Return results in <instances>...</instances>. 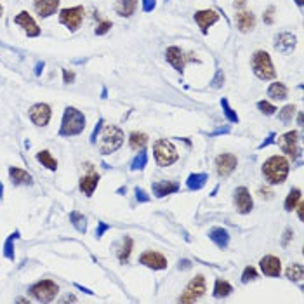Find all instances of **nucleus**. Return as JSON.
Here are the masks:
<instances>
[{
	"label": "nucleus",
	"instance_id": "nucleus-1",
	"mask_svg": "<svg viewBox=\"0 0 304 304\" xmlns=\"http://www.w3.org/2000/svg\"><path fill=\"white\" fill-rule=\"evenodd\" d=\"M290 163L282 155H273L263 163V176L269 184H282L287 179Z\"/></svg>",
	"mask_w": 304,
	"mask_h": 304
},
{
	"label": "nucleus",
	"instance_id": "nucleus-2",
	"mask_svg": "<svg viewBox=\"0 0 304 304\" xmlns=\"http://www.w3.org/2000/svg\"><path fill=\"white\" fill-rule=\"evenodd\" d=\"M85 129V117L80 109L68 106L65 109V115H63V122H61V129H59V136H78L80 132H84Z\"/></svg>",
	"mask_w": 304,
	"mask_h": 304
},
{
	"label": "nucleus",
	"instance_id": "nucleus-3",
	"mask_svg": "<svg viewBox=\"0 0 304 304\" xmlns=\"http://www.w3.org/2000/svg\"><path fill=\"white\" fill-rule=\"evenodd\" d=\"M122 143H124V132H122V129H118L117 125H106L101 134V138H99L97 148H99V151L103 155H109L113 153V151H117L122 146Z\"/></svg>",
	"mask_w": 304,
	"mask_h": 304
},
{
	"label": "nucleus",
	"instance_id": "nucleus-4",
	"mask_svg": "<svg viewBox=\"0 0 304 304\" xmlns=\"http://www.w3.org/2000/svg\"><path fill=\"white\" fill-rule=\"evenodd\" d=\"M153 153L155 160L160 167H169L179 158V153L176 150V146L169 141V139H157L153 143Z\"/></svg>",
	"mask_w": 304,
	"mask_h": 304
},
{
	"label": "nucleus",
	"instance_id": "nucleus-5",
	"mask_svg": "<svg viewBox=\"0 0 304 304\" xmlns=\"http://www.w3.org/2000/svg\"><path fill=\"white\" fill-rule=\"evenodd\" d=\"M252 70H254L255 77H259L261 80H271L276 75L271 57H269V54L266 51H257L252 56Z\"/></svg>",
	"mask_w": 304,
	"mask_h": 304
},
{
	"label": "nucleus",
	"instance_id": "nucleus-6",
	"mask_svg": "<svg viewBox=\"0 0 304 304\" xmlns=\"http://www.w3.org/2000/svg\"><path fill=\"white\" fill-rule=\"evenodd\" d=\"M57 292H59V287L53 280H40L30 287V296L40 303H51L57 296Z\"/></svg>",
	"mask_w": 304,
	"mask_h": 304
},
{
	"label": "nucleus",
	"instance_id": "nucleus-7",
	"mask_svg": "<svg viewBox=\"0 0 304 304\" xmlns=\"http://www.w3.org/2000/svg\"><path fill=\"white\" fill-rule=\"evenodd\" d=\"M207 287H205V278L203 275H197L190 284H188L186 290L182 292L181 297H179V303H195L197 299L205 294Z\"/></svg>",
	"mask_w": 304,
	"mask_h": 304
},
{
	"label": "nucleus",
	"instance_id": "nucleus-8",
	"mask_svg": "<svg viewBox=\"0 0 304 304\" xmlns=\"http://www.w3.org/2000/svg\"><path fill=\"white\" fill-rule=\"evenodd\" d=\"M84 7L82 5H77V7H68V9H63L59 12V21L65 24L66 28H70L72 32H77L80 28L82 21H84Z\"/></svg>",
	"mask_w": 304,
	"mask_h": 304
},
{
	"label": "nucleus",
	"instance_id": "nucleus-9",
	"mask_svg": "<svg viewBox=\"0 0 304 304\" xmlns=\"http://www.w3.org/2000/svg\"><path fill=\"white\" fill-rule=\"evenodd\" d=\"M276 144L282 148L285 155L292 157V160H296L299 157V132L297 130H290V132L284 134V136H280Z\"/></svg>",
	"mask_w": 304,
	"mask_h": 304
},
{
	"label": "nucleus",
	"instance_id": "nucleus-10",
	"mask_svg": "<svg viewBox=\"0 0 304 304\" xmlns=\"http://www.w3.org/2000/svg\"><path fill=\"white\" fill-rule=\"evenodd\" d=\"M236 165H238V160L231 153H223L215 158V172L219 178H228L236 169Z\"/></svg>",
	"mask_w": 304,
	"mask_h": 304
},
{
	"label": "nucleus",
	"instance_id": "nucleus-11",
	"mask_svg": "<svg viewBox=\"0 0 304 304\" xmlns=\"http://www.w3.org/2000/svg\"><path fill=\"white\" fill-rule=\"evenodd\" d=\"M51 106L45 105V103H38V105H33L30 108V120L35 124L36 127H45L51 120Z\"/></svg>",
	"mask_w": 304,
	"mask_h": 304
},
{
	"label": "nucleus",
	"instance_id": "nucleus-12",
	"mask_svg": "<svg viewBox=\"0 0 304 304\" xmlns=\"http://www.w3.org/2000/svg\"><path fill=\"white\" fill-rule=\"evenodd\" d=\"M139 263L143 266L150 268V269H165L167 268V259L160 252L155 250H146L139 255Z\"/></svg>",
	"mask_w": 304,
	"mask_h": 304
},
{
	"label": "nucleus",
	"instance_id": "nucleus-13",
	"mask_svg": "<svg viewBox=\"0 0 304 304\" xmlns=\"http://www.w3.org/2000/svg\"><path fill=\"white\" fill-rule=\"evenodd\" d=\"M235 207L240 214H249L254 207V202H252V195L247 188H236L235 190Z\"/></svg>",
	"mask_w": 304,
	"mask_h": 304
},
{
	"label": "nucleus",
	"instance_id": "nucleus-14",
	"mask_svg": "<svg viewBox=\"0 0 304 304\" xmlns=\"http://www.w3.org/2000/svg\"><path fill=\"white\" fill-rule=\"evenodd\" d=\"M14 23L23 26V30L26 32L28 36H38L40 35V28H38V24L35 23L32 16H30L28 11H21L16 18H14Z\"/></svg>",
	"mask_w": 304,
	"mask_h": 304
},
{
	"label": "nucleus",
	"instance_id": "nucleus-15",
	"mask_svg": "<svg viewBox=\"0 0 304 304\" xmlns=\"http://www.w3.org/2000/svg\"><path fill=\"white\" fill-rule=\"evenodd\" d=\"M165 57H167V61H169L170 65L174 66V68L181 73H182V70H184V66H186L188 61L193 59V57L184 56V53H182L179 47H169L165 51Z\"/></svg>",
	"mask_w": 304,
	"mask_h": 304
},
{
	"label": "nucleus",
	"instance_id": "nucleus-16",
	"mask_svg": "<svg viewBox=\"0 0 304 304\" xmlns=\"http://www.w3.org/2000/svg\"><path fill=\"white\" fill-rule=\"evenodd\" d=\"M219 19V14L215 11H212V9H205V11H198L197 14H195V21H197V24L200 26V30H202V33H207L209 32V28H211L212 24L215 23V21Z\"/></svg>",
	"mask_w": 304,
	"mask_h": 304
},
{
	"label": "nucleus",
	"instance_id": "nucleus-17",
	"mask_svg": "<svg viewBox=\"0 0 304 304\" xmlns=\"http://www.w3.org/2000/svg\"><path fill=\"white\" fill-rule=\"evenodd\" d=\"M259 266L261 271L268 276H280V273H282V263L275 255H264L259 261Z\"/></svg>",
	"mask_w": 304,
	"mask_h": 304
},
{
	"label": "nucleus",
	"instance_id": "nucleus-18",
	"mask_svg": "<svg viewBox=\"0 0 304 304\" xmlns=\"http://www.w3.org/2000/svg\"><path fill=\"white\" fill-rule=\"evenodd\" d=\"M33 7L40 18H49L56 14L57 7H59V0H33Z\"/></svg>",
	"mask_w": 304,
	"mask_h": 304
},
{
	"label": "nucleus",
	"instance_id": "nucleus-19",
	"mask_svg": "<svg viewBox=\"0 0 304 304\" xmlns=\"http://www.w3.org/2000/svg\"><path fill=\"white\" fill-rule=\"evenodd\" d=\"M151 188H153V195L157 198H163L167 195L176 193L179 190V184L174 181H155Z\"/></svg>",
	"mask_w": 304,
	"mask_h": 304
},
{
	"label": "nucleus",
	"instance_id": "nucleus-20",
	"mask_svg": "<svg viewBox=\"0 0 304 304\" xmlns=\"http://www.w3.org/2000/svg\"><path fill=\"white\" fill-rule=\"evenodd\" d=\"M9 178H11L14 186H21V184H33L32 174H28L26 170L19 169V167H9Z\"/></svg>",
	"mask_w": 304,
	"mask_h": 304
},
{
	"label": "nucleus",
	"instance_id": "nucleus-21",
	"mask_svg": "<svg viewBox=\"0 0 304 304\" xmlns=\"http://www.w3.org/2000/svg\"><path fill=\"white\" fill-rule=\"evenodd\" d=\"M236 26L242 33L252 32L255 26V16L249 11H242L236 14Z\"/></svg>",
	"mask_w": 304,
	"mask_h": 304
},
{
	"label": "nucleus",
	"instance_id": "nucleus-22",
	"mask_svg": "<svg viewBox=\"0 0 304 304\" xmlns=\"http://www.w3.org/2000/svg\"><path fill=\"white\" fill-rule=\"evenodd\" d=\"M97 182H99V174H96V172L84 176V178H80V191L85 197H92L94 190L97 188Z\"/></svg>",
	"mask_w": 304,
	"mask_h": 304
},
{
	"label": "nucleus",
	"instance_id": "nucleus-23",
	"mask_svg": "<svg viewBox=\"0 0 304 304\" xmlns=\"http://www.w3.org/2000/svg\"><path fill=\"white\" fill-rule=\"evenodd\" d=\"M209 238H211L219 249H226L228 243H230V233H228L224 228L217 226V228H212V230L209 231Z\"/></svg>",
	"mask_w": 304,
	"mask_h": 304
},
{
	"label": "nucleus",
	"instance_id": "nucleus-24",
	"mask_svg": "<svg viewBox=\"0 0 304 304\" xmlns=\"http://www.w3.org/2000/svg\"><path fill=\"white\" fill-rule=\"evenodd\" d=\"M294 45H296V36L294 35H290V33H280V35H276V38H275L276 51L287 53V51H290Z\"/></svg>",
	"mask_w": 304,
	"mask_h": 304
},
{
	"label": "nucleus",
	"instance_id": "nucleus-25",
	"mask_svg": "<svg viewBox=\"0 0 304 304\" xmlns=\"http://www.w3.org/2000/svg\"><path fill=\"white\" fill-rule=\"evenodd\" d=\"M138 9V0H117V12L124 18H130Z\"/></svg>",
	"mask_w": 304,
	"mask_h": 304
},
{
	"label": "nucleus",
	"instance_id": "nucleus-26",
	"mask_svg": "<svg viewBox=\"0 0 304 304\" xmlns=\"http://www.w3.org/2000/svg\"><path fill=\"white\" fill-rule=\"evenodd\" d=\"M146 144H148V136L144 132H132L129 136V146L134 151L144 150Z\"/></svg>",
	"mask_w": 304,
	"mask_h": 304
},
{
	"label": "nucleus",
	"instance_id": "nucleus-27",
	"mask_svg": "<svg viewBox=\"0 0 304 304\" xmlns=\"http://www.w3.org/2000/svg\"><path fill=\"white\" fill-rule=\"evenodd\" d=\"M207 179H209V176H207L205 172H197V174H191L190 178H188L186 184H188V188H190V190L198 191V190H202V188L205 186Z\"/></svg>",
	"mask_w": 304,
	"mask_h": 304
},
{
	"label": "nucleus",
	"instance_id": "nucleus-28",
	"mask_svg": "<svg viewBox=\"0 0 304 304\" xmlns=\"http://www.w3.org/2000/svg\"><path fill=\"white\" fill-rule=\"evenodd\" d=\"M287 94H288V89L282 82H275V84H271L269 89H268V96L276 99V101H278V99L280 101H282V99H287Z\"/></svg>",
	"mask_w": 304,
	"mask_h": 304
},
{
	"label": "nucleus",
	"instance_id": "nucleus-29",
	"mask_svg": "<svg viewBox=\"0 0 304 304\" xmlns=\"http://www.w3.org/2000/svg\"><path fill=\"white\" fill-rule=\"evenodd\" d=\"M231 292H233V287H231L230 284H228L226 280L223 278H217L215 280V284H214V297H226L230 296Z\"/></svg>",
	"mask_w": 304,
	"mask_h": 304
},
{
	"label": "nucleus",
	"instance_id": "nucleus-30",
	"mask_svg": "<svg viewBox=\"0 0 304 304\" xmlns=\"http://www.w3.org/2000/svg\"><path fill=\"white\" fill-rule=\"evenodd\" d=\"M36 160L42 163L44 167H47L49 170H56L57 169V162H56V158L51 155V151L44 150V151H38L36 153Z\"/></svg>",
	"mask_w": 304,
	"mask_h": 304
},
{
	"label": "nucleus",
	"instance_id": "nucleus-31",
	"mask_svg": "<svg viewBox=\"0 0 304 304\" xmlns=\"http://www.w3.org/2000/svg\"><path fill=\"white\" fill-rule=\"evenodd\" d=\"M16 238H19V231H14L12 235H9L4 243V257L9 261H14V257H16V254H14V240Z\"/></svg>",
	"mask_w": 304,
	"mask_h": 304
},
{
	"label": "nucleus",
	"instance_id": "nucleus-32",
	"mask_svg": "<svg viewBox=\"0 0 304 304\" xmlns=\"http://www.w3.org/2000/svg\"><path fill=\"white\" fill-rule=\"evenodd\" d=\"M70 221H72V224L75 226L77 231H80V233H85V231H87V219L78 211H73L72 214H70Z\"/></svg>",
	"mask_w": 304,
	"mask_h": 304
},
{
	"label": "nucleus",
	"instance_id": "nucleus-33",
	"mask_svg": "<svg viewBox=\"0 0 304 304\" xmlns=\"http://www.w3.org/2000/svg\"><path fill=\"white\" fill-rule=\"evenodd\" d=\"M301 200V190L299 188H292L290 191H288L287 195V200H285V211L287 212H292L294 209H296V205L299 203Z\"/></svg>",
	"mask_w": 304,
	"mask_h": 304
},
{
	"label": "nucleus",
	"instance_id": "nucleus-34",
	"mask_svg": "<svg viewBox=\"0 0 304 304\" xmlns=\"http://www.w3.org/2000/svg\"><path fill=\"white\" fill-rule=\"evenodd\" d=\"M285 275H287L288 280H292V282H301L304 276V268L303 264H290V266L287 268V271H285Z\"/></svg>",
	"mask_w": 304,
	"mask_h": 304
},
{
	"label": "nucleus",
	"instance_id": "nucleus-35",
	"mask_svg": "<svg viewBox=\"0 0 304 304\" xmlns=\"http://www.w3.org/2000/svg\"><path fill=\"white\" fill-rule=\"evenodd\" d=\"M130 252H132V238L125 236V238H124V245H122L120 252H118V259H120V263H127V261H129Z\"/></svg>",
	"mask_w": 304,
	"mask_h": 304
},
{
	"label": "nucleus",
	"instance_id": "nucleus-36",
	"mask_svg": "<svg viewBox=\"0 0 304 304\" xmlns=\"http://www.w3.org/2000/svg\"><path fill=\"white\" fill-rule=\"evenodd\" d=\"M146 163H148V153H146L144 150L139 151L136 157H134L132 163H130V169L132 170H143L146 167Z\"/></svg>",
	"mask_w": 304,
	"mask_h": 304
},
{
	"label": "nucleus",
	"instance_id": "nucleus-37",
	"mask_svg": "<svg viewBox=\"0 0 304 304\" xmlns=\"http://www.w3.org/2000/svg\"><path fill=\"white\" fill-rule=\"evenodd\" d=\"M294 115H296V106H294V105L284 106V108L278 111V118L284 122V124H288V122L294 118Z\"/></svg>",
	"mask_w": 304,
	"mask_h": 304
},
{
	"label": "nucleus",
	"instance_id": "nucleus-38",
	"mask_svg": "<svg viewBox=\"0 0 304 304\" xmlns=\"http://www.w3.org/2000/svg\"><path fill=\"white\" fill-rule=\"evenodd\" d=\"M221 106H223L224 115H226L228 120L233 122V124H235V122H238V115H236L235 111H233V108H231V106H230V103H228L226 97H223V99H221Z\"/></svg>",
	"mask_w": 304,
	"mask_h": 304
},
{
	"label": "nucleus",
	"instance_id": "nucleus-39",
	"mask_svg": "<svg viewBox=\"0 0 304 304\" xmlns=\"http://www.w3.org/2000/svg\"><path fill=\"white\" fill-rule=\"evenodd\" d=\"M255 278H257V271H255V268L247 266L245 269H243V273H242V282H243V284H249L250 280H255Z\"/></svg>",
	"mask_w": 304,
	"mask_h": 304
},
{
	"label": "nucleus",
	"instance_id": "nucleus-40",
	"mask_svg": "<svg viewBox=\"0 0 304 304\" xmlns=\"http://www.w3.org/2000/svg\"><path fill=\"white\" fill-rule=\"evenodd\" d=\"M257 108H259L264 115H273L276 111L275 106H273L271 103H268V101H259L257 103Z\"/></svg>",
	"mask_w": 304,
	"mask_h": 304
},
{
	"label": "nucleus",
	"instance_id": "nucleus-41",
	"mask_svg": "<svg viewBox=\"0 0 304 304\" xmlns=\"http://www.w3.org/2000/svg\"><path fill=\"white\" fill-rule=\"evenodd\" d=\"M109 28H111V21L101 19L99 21V24H97V28H96V35H105Z\"/></svg>",
	"mask_w": 304,
	"mask_h": 304
},
{
	"label": "nucleus",
	"instance_id": "nucleus-42",
	"mask_svg": "<svg viewBox=\"0 0 304 304\" xmlns=\"http://www.w3.org/2000/svg\"><path fill=\"white\" fill-rule=\"evenodd\" d=\"M223 84H224V75H223V72H221V70H217L214 80H212V87H214V89H219V87H221Z\"/></svg>",
	"mask_w": 304,
	"mask_h": 304
},
{
	"label": "nucleus",
	"instance_id": "nucleus-43",
	"mask_svg": "<svg viewBox=\"0 0 304 304\" xmlns=\"http://www.w3.org/2000/svg\"><path fill=\"white\" fill-rule=\"evenodd\" d=\"M103 124H105V120H99L96 124V127H94V130H92V136H90V143H92V144H96L97 143V134H99V130H101V127H103Z\"/></svg>",
	"mask_w": 304,
	"mask_h": 304
},
{
	"label": "nucleus",
	"instance_id": "nucleus-44",
	"mask_svg": "<svg viewBox=\"0 0 304 304\" xmlns=\"http://www.w3.org/2000/svg\"><path fill=\"white\" fill-rule=\"evenodd\" d=\"M264 23L266 24H273V21H275V7H269L266 12H264Z\"/></svg>",
	"mask_w": 304,
	"mask_h": 304
},
{
	"label": "nucleus",
	"instance_id": "nucleus-45",
	"mask_svg": "<svg viewBox=\"0 0 304 304\" xmlns=\"http://www.w3.org/2000/svg\"><path fill=\"white\" fill-rule=\"evenodd\" d=\"M136 198H138V202H150V197L143 188H136Z\"/></svg>",
	"mask_w": 304,
	"mask_h": 304
},
{
	"label": "nucleus",
	"instance_id": "nucleus-46",
	"mask_svg": "<svg viewBox=\"0 0 304 304\" xmlns=\"http://www.w3.org/2000/svg\"><path fill=\"white\" fill-rule=\"evenodd\" d=\"M109 230V224L106 223H97V230H96V236L97 238H101L103 235H105V231Z\"/></svg>",
	"mask_w": 304,
	"mask_h": 304
},
{
	"label": "nucleus",
	"instance_id": "nucleus-47",
	"mask_svg": "<svg viewBox=\"0 0 304 304\" xmlns=\"http://www.w3.org/2000/svg\"><path fill=\"white\" fill-rule=\"evenodd\" d=\"M155 5H157V0H143V11L146 12L153 11Z\"/></svg>",
	"mask_w": 304,
	"mask_h": 304
},
{
	"label": "nucleus",
	"instance_id": "nucleus-48",
	"mask_svg": "<svg viewBox=\"0 0 304 304\" xmlns=\"http://www.w3.org/2000/svg\"><path fill=\"white\" fill-rule=\"evenodd\" d=\"M63 78H65V84H72L75 80V73L68 72V70H63Z\"/></svg>",
	"mask_w": 304,
	"mask_h": 304
},
{
	"label": "nucleus",
	"instance_id": "nucleus-49",
	"mask_svg": "<svg viewBox=\"0 0 304 304\" xmlns=\"http://www.w3.org/2000/svg\"><path fill=\"white\" fill-rule=\"evenodd\" d=\"M292 236H294V233H292L290 228H288V230H285V233H284V242H282V245H284V247H285V245H287L288 240H290Z\"/></svg>",
	"mask_w": 304,
	"mask_h": 304
},
{
	"label": "nucleus",
	"instance_id": "nucleus-50",
	"mask_svg": "<svg viewBox=\"0 0 304 304\" xmlns=\"http://www.w3.org/2000/svg\"><path fill=\"white\" fill-rule=\"evenodd\" d=\"M271 143H275V134H269V136H268V139L266 141L263 143V144H259V150H263V148H266L268 144H271Z\"/></svg>",
	"mask_w": 304,
	"mask_h": 304
},
{
	"label": "nucleus",
	"instance_id": "nucleus-51",
	"mask_svg": "<svg viewBox=\"0 0 304 304\" xmlns=\"http://www.w3.org/2000/svg\"><path fill=\"white\" fill-rule=\"evenodd\" d=\"M296 209H297V215H299V219H304V203L301 202V200L296 205Z\"/></svg>",
	"mask_w": 304,
	"mask_h": 304
},
{
	"label": "nucleus",
	"instance_id": "nucleus-52",
	"mask_svg": "<svg viewBox=\"0 0 304 304\" xmlns=\"http://www.w3.org/2000/svg\"><path fill=\"white\" fill-rule=\"evenodd\" d=\"M190 268H191V263L188 259L179 261V269H190Z\"/></svg>",
	"mask_w": 304,
	"mask_h": 304
},
{
	"label": "nucleus",
	"instance_id": "nucleus-53",
	"mask_svg": "<svg viewBox=\"0 0 304 304\" xmlns=\"http://www.w3.org/2000/svg\"><path fill=\"white\" fill-rule=\"evenodd\" d=\"M66 301H72V303H75V301H77V297H75V296H66L65 299L61 301V303H66Z\"/></svg>",
	"mask_w": 304,
	"mask_h": 304
},
{
	"label": "nucleus",
	"instance_id": "nucleus-54",
	"mask_svg": "<svg viewBox=\"0 0 304 304\" xmlns=\"http://www.w3.org/2000/svg\"><path fill=\"white\" fill-rule=\"evenodd\" d=\"M245 5V0H238V2H235V7H243Z\"/></svg>",
	"mask_w": 304,
	"mask_h": 304
},
{
	"label": "nucleus",
	"instance_id": "nucleus-55",
	"mask_svg": "<svg viewBox=\"0 0 304 304\" xmlns=\"http://www.w3.org/2000/svg\"><path fill=\"white\" fill-rule=\"evenodd\" d=\"M42 68H44V63H38V65H36V75H40Z\"/></svg>",
	"mask_w": 304,
	"mask_h": 304
},
{
	"label": "nucleus",
	"instance_id": "nucleus-56",
	"mask_svg": "<svg viewBox=\"0 0 304 304\" xmlns=\"http://www.w3.org/2000/svg\"><path fill=\"white\" fill-rule=\"evenodd\" d=\"M2 193H4V186H2V182H0V200H2Z\"/></svg>",
	"mask_w": 304,
	"mask_h": 304
},
{
	"label": "nucleus",
	"instance_id": "nucleus-57",
	"mask_svg": "<svg viewBox=\"0 0 304 304\" xmlns=\"http://www.w3.org/2000/svg\"><path fill=\"white\" fill-rule=\"evenodd\" d=\"M296 4L297 5H303V0H296Z\"/></svg>",
	"mask_w": 304,
	"mask_h": 304
},
{
	"label": "nucleus",
	"instance_id": "nucleus-58",
	"mask_svg": "<svg viewBox=\"0 0 304 304\" xmlns=\"http://www.w3.org/2000/svg\"><path fill=\"white\" fill-rule=\"evenodd\" d=\"M2 12H4V7H2V4H0V16H2Z\"/></svg>",
	"mask_w": 304,
	"mask_h": 304
}]
</instances>
